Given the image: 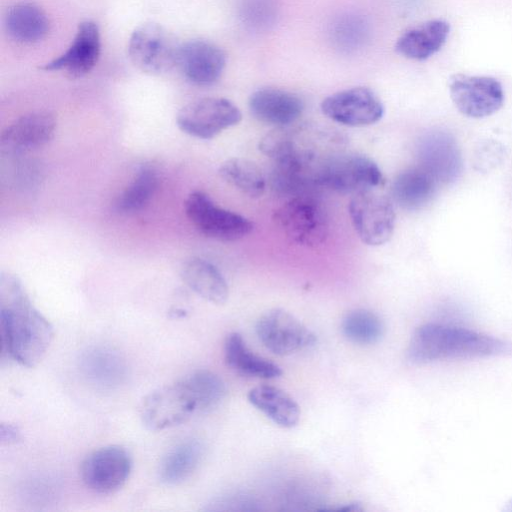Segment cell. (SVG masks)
<instances>
[{"instance_id":"cell-20","label":"cell","mask_w":512,"mask_h":512,"mask_svg":"<svg viewBox=\"0 0 512 512\" xmlns=\"http://www.w3.org/2000/svg\"><path fill=\"white\" fill-rule=\"evenodd\" d=\"M449 33L447 21L429 20L404 31L395 43V50L407 59L423 61L442 48Z\"/></svg>"},{"instance_id":"cell-25","label":"cell","mask_w":512,"mask_h":512,"mask_svg":"<svg viewBox=\"0 0 512 512\" xmlns=\"http://www.w3.org/2000/svg\"><path fill=\"white\" fill-rule=\"evenodd\" d=\"M224 357L226 364L231 369L243 375L273 379L282 374V370L277 364L253 353L237 332L227 336Z\"/></svg>"},{"instance_id":"cell-29","label":"cell","mask_w":512,"mask_h":512,"mask_svg":"<svg viewBox=\"0 0 512 512\" xmlns=\"http://www.w3.org/2000/svg\"><path fill=\"white\" fill-rule=\"evenodd\" d=\"M157 186L158 175L156 170L149 165L142 166L119 195L116 201L117 209L123 213L141 210L149 203Z\"/></svg>"},{"instance_id":"cell-31","label":"cell","mask_w":512,"mask_h":512,"mask_svg":"<svg viewBox=\"0 0 512 512\" xmlns=\"http://www.w3.org/2000/svg\"><path fill=\"white\" fill-rule=\"evenodd\" d=\"M183 381L196 402L197 411H210L217 407L226 395V386L223 380L214 372L206 369L191 373Z\"/></svg>"},{"instance_id":"cell-17","label":"cell","mask_w":512,"mask_h":512,"mask_svg":"<svg viewBox=\"0 0 512 512\" xmlns=\"http://www.w3.org/2000/svg\"><path fill=\"white\" fill-rule=\"evenodd\" d=\"M56 118L48 111L25 114L2 132L0 144L8 152H21L48 143L56 130Z\"/></svg>"},{"instance_id":"cell-9","label":"cell","mask_w":512,"mask_h":512,"mask_svg":"<svg viewBox=\"0 0 512 512\" xmlns=\"http://www.w3.org/2000/svg\"><path fill=\"white\" fill-rule=\"evenodd\" d=\"M196 411V402L182 379L148 394L141 403L140 417L146 428L159 431L185 422Z\"/></svg>"},{"instance_id":"cell-2","label":"cell","mask_w":512,"mask_h":512,"mask_svg":"<svg viewBox=\"0 0 512 512\" xmlns=\"http://www.w3.org/2000/svg\"><path fill=\"white\" fill-rule=\"evenodd\" d=\"M495 356H512V342L466 328L435 323L418 327L407 348V359L414 364Z\"/></svg>"},{"instance_id":"cell-21","label":"cell","mask_w":512,"mask_h":512,"mask_svg":"<svg viewBox=\"0 0 512 512\" xmlns=\"http://www.w3.org/2000/svg\"><path fill=\"white\" fill-rule=\"evenodd\" d=\"M5 29L16 42L34 44L43 40L49 31V20L44 10L31 2H20L9 8Z\"/></svg>"},{"instance_id":"cell-18","label":"cell","mask_w":512,"mask_h":512,"mask_svg":"<svg viewBox=\"0 0 512 512\" xmlns=\"http://www.w3.org/2000/svg\"><path fill=\"white\" fill-rule=\"evenodd\" d=\"M248 106L251 114L258 121L277 127L291 125L304 110V103L298 95L271 87L253 92Z\"/></svg>"},{"instance_id":"cell-22","label":"cell","mask_w":512,"mask_h":512,"mask_svg":"<svg viewBox=\"0 0 512 512\" xmlns=\"http://www.w3.org/2000/svg\"><path fill=\"white\" fill-rule=\"evenodd\" d=\"M183 281L203 299L217 305L229 297V288L220 271L201 258L186 261L181 269Z\"/></svg>"},{"instance_id":"cell-33","label":"cell","mask_w":512,"mask_h":512,"mask_svg":"<svg viewBox=\"0 0 512 512\" xmlns=\"http://www.w3.org/2000/svg\"><path fill=\"white\" fill-rule=\"evenodd\" d=\"M20 437L18 429L10 424H2L0 428V439L2 442H16Z\"/></svg>"},{"instance_id":"cell-19","label":"cell","mask_w":512,"mask_h":512,"mask_svg":"<svg viewBox=\"0 0 512 512\" xmlns=\"http://www.w3.org/2000/svg\"><path fill=\"white\" fill-rule=\"evenodd\" d=\"M79 364L84 378L100 389H114L126 378L125 360L117 351L107 346L87 348L81 354Z\"/></svg>"},{"instance_id":"cell-10","label":"cell","mask_w":512,"mask_h":512,"mask_svg":"<svg viewBox=\"0 0 512 512\" xmlns=\"http://www.w3.org/2000/svg\"><path fill=\"white\" fill-rule=\"evenodd\" d=\"M449 93L457 110L469 118L490 116L504 103L501 83L490 76L455 74L449 79Z\"/></svg>"},{"instance_id":"cell-4","label":"cell","mask_w":512,"mask_h":512,"mask_svg":"<svg viewBox=\"0 0 512 512\" xmlns=\"http://www.w3.org/2000/svg\"><path fill=\"white\" fill-rule=\"evenodd\" d=\"M275 221L294 243L306 247L322 244L328 235V218L321 203L312 196L291 197L275 212Z\"/></svg>"},{"instance_id":"cell-8","label":"cell","mask_w":512,"mask_h":512,"mask_svg":"<svg viewBox=\"0 0 512 512\" xmlns=\"http://www.w3.org/2000/svg\"><path fill=\"white\" fill-rule=\"evenodd\" d=\"M241 119V111L228 99L206 97L182 107L176 122L180 130L190 136L212 139L223 130L237 125Z\"/></svg>"},{"instance_id":"cell-1","label":"cell","mask_w":512,"mask_h":512,"mask_svg":"<svg viewBox=\"0 0 512 512\" xmlns=\"http://www.w3.org/2000/svg\"><path fill=\"white\" fill-rule=\"evenodd\" d=\"M0 327L3 349L26 367L42 360L53 339L52 325L33 306L21 282L10 274L0 278Z\"/></svg>"},{"instance_id":"cell-5","label":"cell","mask_w":512,"mask_h":512,"mask_svg":"<svg viewBox=\"0 0 512 512\" xmlns=\"http://www.w3.org/2000/svg\"><path fill=\"white\" fill-rule=\"evenodd\" d=\"M349 215L361 241L370 246L385 244L392 237L396 214L393 201L369 189L353 194Z\"/></svg>"},{"instance_id":"cell-28","label":"cell","mask_w":512,"mask_h":512,"mask_svg":"<svg viewBox=\"0 0 512 512\" xmlns=\"http://www.w3.org/2000/svg\"><path fill=\"white\" fill-rule=\"evenodd\" d=\"M221 178L251 198L260 197L265 190L266 181L261 169L252 161L244 158H231L219 168Z\"/></svg>"},{"instance_id":"cell-12","label":"cell","mask_w":512,"mask_h":512,"mask_svg":"<svg viewBox=\"0 0 512 512\" xmlns=\"http://www.w3.org/2000/svg\"><path fill=\"white\" fill-rule=\"evenodd\" d=\"M321 110L329 119L351 127L378 122L384 114L380 98L367 87H353L326 97Z\"/></svg>"},{"instance_id":"cell-23","label":"cell","mask_w":512,"mask_h":512,"mask_svg":"<svg viewBox=\"0 0 512 512\" xmlns=\"http://www.w3.org/2000/svg\"><path fill=\"white\" fill-rule=\"evenodd\" d=\"M247 397L251 405L280 427L292 428L300 420L298 404L277 387L260 385L251 389Z\"/></svg>"},{"instance_id":"cell-7","label":"cell","mask_w":512,"mask_h":512,"mask_svg":"<svg viewBox=\"0 0 512 512\" xmlns=\"http://www.w3.org/2000/svg\"><path fill=\"white\" fill-rule=\"evenodd\" d=\"M383 181L378 165L369 157L357 154L333 155L317 176L318 185L343 194L374 189Z\"/></svg>"},{"instance_id":"cell-6","label":"cell","mask_w":512,"mask_h":512,"mask_svg":"<svg viewBox=\"0 0 512 512\" xmlns=\"http://www.w3.org/2000/svg\"><path fill=\"white\" fill-rule=\"evenodd\" d=\"M190 222L205 236L220 241H235L253 230L246 217L218 206L204 192L194 191L184 203Z\"/></svg>"},{"instance_id":"cell-16","label":"cell","mask_w":512,"mask_h":512,"mask_svg":"<svg viewBox=\"0 0 512 512\" xmlns=\"http://www.w3.org/2000/svg\"><path fill=\"white\" fill-rule=\"evenodd\" d=\"M420 167L437 183L455 181L462 171V157L454 138L446 132L426 135L420 145Z\"/></svg>"},{"instance_id":"cell-24","label":"cell","mask_w":512,"mask_h":512,"mask_svg":"<svg viewBox=\"0 0 512 512\" xmlns=\"http://www.w3.org/2000/svg\"><path fill=\"white\" fill-rule=\"evenodd\" d=\"M437 184L436 180L422 167L407 169L393 182V199L406 210L421 209L432 199Z\"/></svg>"},{"instance_id":"cell-26","label":"cell","mask_w":512,"mask_h":512,"mask_svg":"<svg viewBox=\"0 0 512 512\" xmlns=\"http://www.w3.org/2000/svg\"><path fill=\"white\" fill-rule=\"evenodd\" d=\"M203 452V445L196 439H188L174 446L161 462V481L169 485L185 481L198 467Z\"/></svg>"},{"instance_id":"cell-11","label":"cell","mask_w":512,"mask_h":512,"mask_svg":"<svg viewBox=\"0 0 512 512\" xmlns=\"http://www.w3.org/2000/svg\"><path fill=\"white\" fill-rule=\"evenodd\" d=\"M256 333L268 350L281 356L309 348L316 342L312 331L294 315L279 308L269 310L259 318Z\"/></svg>"},{"instance_id":"cell-15","label":"cell","mask_w":512,"mask_h":512,"mask_svg":"<svg viewBox=\"0 0 512 512\" xmlns=\"http://www.w3.org/2000/svg\"><path fill=\"white\" fill-rule=\"evenodd\" d=\"M226 61V53L221 47L195 39L181 44L177 66L191 83L208 86L219 80Z\"/></svg>"},{"instance_id":"cell-14","label":"cell","mask_w":512,"mask_h":512,"mask_svg":"<svg viewBox=\"0 0 512 512\" xmlns=\"http://www.w3.org/2000/svg\"><path fill=\"white\" fill-rule=\"evenodd\" d=\"M101 40L98 25L90 20L78 25L74 39L68 49L57 58L41 66L45 71H64L77 79L87 75L98 62Z\"/></svg>"},{"instance_id":"cell-3","label":"cell","mask_w":512,"mask_h":512,"mask_svg":"<svg viewBox=\"0 0 512 512\" xmlns=\"http://www.w3.org/2000/svg\"><path fill=\"white\" fill-rule=\"evenodd\" d=\"M181 44L160 24H142L132 32L128 55L140 71L160 75L177 66Z\"/></svg>"},{"instance_id":"cell-27","label":"cell","mask_w":512,"mask_h":512,"mask_svg":"<svg viewBox=\"0 0 512 512\" xmlns=\"http://www.w3.org/2000/svg\"><path fill=\"white\" fill-rule=\"evenodd\" d=\"M329 34L335 49L352 54L366 46L370 38V25L362 15L345 13L333 21Z\"/></svg>"},{"instance_id":"cell-13","label":"cell","mask_w":512,"mask_h":512,"mask_svg":"<svg viewBox=\"0 0 512 512\" xmlns=\"http://www.w3.org/2000/svg\"><path fill=\"white\" fill-rule=\"evenodd\" d=\"M132 469L129 453L121 446L110 445L90 453L81 466V477L91 490L112 493L127 481Z\"/></svg>"},{"instance_id":"cell-32","label":"cell","mask_w":512,"mask_h":512,"mask_svg":"<svg viewBox=\"0 0 512 512\" xmlns=\"http://www.w3.org/2000/svg\"><path fill=\"white\" fill-rule=\"evenodd\" d=\"M278 15L276 0H244L242 19L248 28L263 31L274 25Z\"/></svg>"},{"instance_id":"cell-30","label":"cell","mask_w":512,"mask_h":512,"mask_svg":"<svg viewBox=\"0 0 512 512\" xmlns=\"http://www.w3.org/2000/svg\"><path fill=\"white\" fill-rule=\"evenodd\" d=\"M341 330L349 341L368 345L381 339L384 334V324L374 312L367 309H355L344 316Z\"/></svg>"}]
</instances>
